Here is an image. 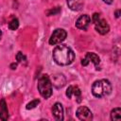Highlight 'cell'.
Returning <instances> with one entry per match:
<instances>
[{"mask_svg": "<svg viewBox=\"0 0 121 121\" xmlns=\"http://www.w3.org/2000/svg\"><path fill=\"white\" fill-rule=\"evenodd\" d=\"M54 61L59 65H69L75 60L74 51L66 44L57 45L52 53Z\"/></svg>", "mask_w": 121, "mask_h": 121, "instance_id": "1", "label": "cell"}, {"mask_svg": "<svg viewBox=\"0 0 121 121\" xmlns=\"http://www.w3.org/2000/svg\"><path fill=\"white\" fill-rule=\"evenodd\" d=\"M112 87L109 80L107 79H99L93 83L92 85V94L95 97H104L109 95L112 93Z\"/></svg>", "mask_w": 121, "mask_h": 121, "instance_id": "2", "label": "cell"}, {"mask_svg": "<svg viewBox=\"0 0 121 121\" xmlns=\"http://www.w3.org/2000/svg\"><path fill=\"white\" fill-rule=\"evenodd\" d=\"M38 91L43 98H48L52 95V83L47 75H43L38 79Z\"/></svg>", "mask_w": 121, "mask_h": 121, "instance_id": "3", "label": "cell"}, {"mask_svg": "<svg viewBox=\"0 0 121 121\" xmlns=\"http://www.w3.org/2000/svg\"><path fill=\"white\" fill-rule=\"evenodd\" d=\"M67 36V33L64 29L62 28H57L54 30V32L51 34L50 38H49V44L51 45H56L60 43L62 41L65 40Z\"/></svg>", "mask_w": 121, "mask_h": 121, "instance_id": "4", "label": "cell"}, {"mask_svg": "<svg viewBox=\"0 0 121 121\" xmlns=\"http://www.w3.org/2000/svg\"><path fill=\"white\" fill-rule=\"evenodd\" d=\"M89 62H93V63L95 64L96 70L99 69L98 67H99V63H100V59H99V57H98L95 53L88 52V53L85 55V57L81 60V64H82L83 66L88 65Z\"/></svg>", "mask_w": 121, "mask_h": 121, "instance_id": "5", "label": "cell"}, {"mask_svg": "<svg viewBox=\"0 0 121 121\" xmlns=\"http://www.w3.org/2000/svg\"><path fill=\"white\" fill-rule=\"evenodd\" d=\"M76 114H77L78 118L82 121H90L93 119V113H92L91 110L85 106L78 107Z\"/></svg>", "mask_w": 121, "mask_h": 121, "instance_id": "6", "label": "cell"}, {"mask_svg": "<svg viewBox=\"0 0 121 121\" xmlns=\"http://www.w3.org/2000/svg\"><path fill=\"white\" fill-rule=\"evenodd\" d=\"M51 83H52V86H54L57 89H60V88H62L66 84V78L62 74L57 73L52 76Z\"/></svg>", "mask_w": 121, "mask_h": 121, "instance_id": "7", "label": "cell"}, {"mask_svg": "<svg viewBox=\"0 0 121 121\" xmlns=\"http://www.w3.org/2000/svg\"><path fill=\"white\" fill-rule=\"evenodd\" d=\"M90 22H91L90 16L87 15V14H83V15L79 16V17L78 18V20L76 21V27L78 28V29L85 30V29L89 26Z\"/></svg>", "mask_w": 121, "mask_h": 121, "instance_id": "8", "label": "cell"}, {"mask_svg": "<svg viewBox=\"0 0 121 121\" xmlns=\"http://www.w3.org/2000/svg\"><path fill=\"white\" fill-rule=\"evenodd\" d=\"M95 30L101 35L107 34L109 32V30H110V26H109L107 21L104 20V19H101V18H100L99 21H97L95 24Z\"/></svg>", "mask_w": 121, "mask_h": 121, "instance_id": "9", "label": "cell"}, {"mask_svg": "<svg viewBox=\"0 0 121 121\" xmlns=\"http://www.w3.org/2000/svg\"><path fill=\"white\" fill-rule=\"evenodd\" d=\"M52 114L54 118L58 121H60L63 119V108L62 105L59 102L55 103L52 107Z\"/></svg>", "mask_w": 121, "mask_h": 121, "instance_id": "10", "label": "cell"}, {"mask_svg": "<svg viewBox=\"0 0 121 121\" xmlns=\"http://www.w3.org/2000/svg\"><path fill=\"white\" fill-rule=\"evenodd\" d=\"M68 7L75 11L80 10L84 6V0H67Z\"/></svg>", "mask_w": 121, "mask_h": 121, "instance_id": "11", "label": "cell"}, {"mask_svg": "<svg viewBox=\"0 0 121 121\" xmlns=\"http://www.w3.org/2000/svg\"><path fill=\"white\" fill-rule=\"evenodd\" d=\"M9 117V111L4 98L0 100V118L2 120H7Z\"/></svg>", "mask_w": 121, "mask_h": 121, "instance_id": "12", "label": "cell"}, {"mask_svg": "<svg viewBox=\"0 0 121 121\" xmlns=\"http://www.w3.org/2000/svg\"><path fill=\"white\" fill-rule=\"evenodd\" d=\"M111 119L112 121H119L121 119V109L115 108L111 112Z\"/></svg>", "mask_w": 121, "mask_h": 121, "instance_id": "13", "label": "cell"}, {"mask_svg": "<svg viewBox=\"0 0 121 121\" xmlns=\"http://www.w3.org/2000/svg\"><path fill=\"white\" fill-rule=\"evenodd\" d=\"M19 26V21L17 18H13L9 23V28L10 30H16Z\"/></svg>", "mask_w": 121, "mask_h": 121, "instance_id": "14", "label": "cell"}, {"mask_svg": "<svg viewBox=\"0 0 121 121\" xmlns=\"http://www.w3.org/2000/svg\"><path fill=\"white\" fill-rule=\"evenodd\" d=\"M73 95H75L76 98H78V101L80 102L81 92H80V90H79V88L78 86H73Z\"/></svg>", "mask_w": 121, "mask_h": 121, "instance_id": "15", "label": "cell"}, {"mask_svg": "<svg viewBox=\"0 0 121 121\" xmlns=\"http://www.w3.org/2000/svg\"><path fill=\"white\" fill-rule=\"evenodd\" d=\"M40 103V100L39 99H34V100H32V101H30V102H28L27 104H26V109L27 110H30V109H34L36 106H38V104Z\"/></svg>", "mask_w": 121, "mask_h": 121, "instance_id": "16", "label": "cell"}, {"mask_svg": "<svg viewBox=\"0 0 121 121\" xmlns=\"http://www.w3.org/2000/svg\"><path fill=\"white\" fill-rule=\"evenodd\" d=\"M59 12H60V7H56V8H54V9H52L46 11V13H47L48 16L56 15V14H58Z\"/></svg>", "mask_w": 121, "mask_h": 121, "instance_id": "17", "label": "cell"}, {"mask_svg": "<svg viewBox=\"0 0 121 121\" xmlns=\"http://www.w3.org/2000/svg\"><path fill=\"white\" fill-rule=\"evenodd\" d=\"M16 60H17L18 62H25V61L26 60V56H25L22 52H18V53L16 54Z\"/></svg>", "mask_w": 121, "mask_h": 121, "instance_id": "18", "label": "cell"}, {"mask_svg": "<svg viewBox=\"0 0 121 121\" xmlns=\"http://www.w3.org/2000/svg\"><path fill=\"white\" fill-rule=\"evenodd\" d=\"M66 96L68 98H71L73 96V85H70L66 90Z\"/></svg>", "mask_w": 121, "mask_h": 121, "instance_id": "19", "label": "cell"}, {"mask_svg": "<svg viewBox=\"0 0 121 121\" xmlns=\"http://www.w3.org/2000/svg\"><path fill=\"white\" fill-rule=\"evenodd\" d=\"M100 20V15L98 14V13H94L93 14V16H92V21H93V23L94 24H95L97 21H99Z\"/></svg>", "mask_w": 121, "mask_h": 121, "instance_id": "20", "label": "cell"}, {"mask_svg": "<svg viewBox=\"0 0 121 121\" xmlns=\"http://www.w3.org/2000/svg\"><path fill=\"white\" fill-rule=\"evenodd\" d=\"M16 67H17V63H11V64H10V68H11L12 70L16 69Z\"/></svg>", "mask_w": 121, "mask_h": 121, "instance_id": "21", "label": "cell"}, {"mask_svg": "<svg viewBox=\"0 0 121 121\" xmlns=\"http://www.w3.org/2000/svg\"><path fill=\"white\" fill-rule=\"evenodd\" d=\"M119 16H120V9H117V10L115 11V17L118 18Z\"/></svg>", "mask_w": 121, "mask_h": 121, "instance_id": "22", "label": "cell"}, {"mask_svg": "<svg viewBox=\"0 0 121 121\" xmlns=\"http://www.w3.org/2000/svg\"><path fill=\"white\" fill-rule=\"evenodd\" d=\"M102 1H103V2H105L106 4H112L113 0H102Z\"/></svg>", "mask_w": 121, "mask_h": 121, "instance_id": "23", "label": "cell"}, {"mask_svg": "<svg viewBox=\"0 0 121 121\" xmlns=\"http://www.w3.org/2000/svg\"><path fill=\"white\" fill-rule=\"evenodd\" d=\"M1 37H2V31L0 30V39H1Z\"/></svg>", "mask_w": 121, "mask_h": 121, "instance_id": "24", "label": "cell"}]
</instances>
